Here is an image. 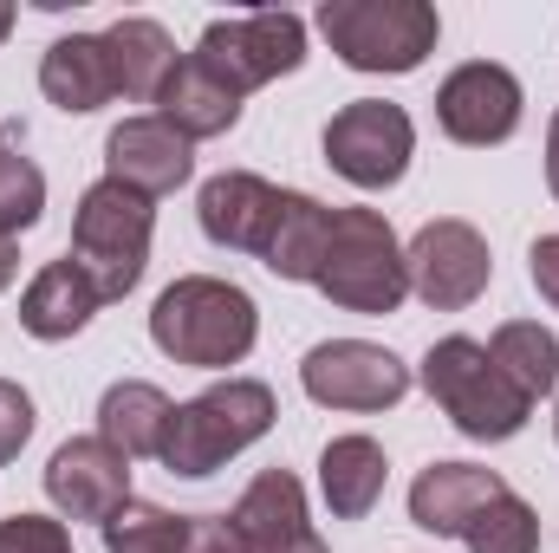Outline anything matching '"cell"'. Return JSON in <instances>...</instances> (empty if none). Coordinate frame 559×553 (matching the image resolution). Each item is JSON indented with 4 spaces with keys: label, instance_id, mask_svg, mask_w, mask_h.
<instances>
[{
    "label": "cell",
    "instance_id": "cell-15",
    "mask_svg": "<svg viewBox=\"0 0 559 553\" xmlns=\"http://www.w3.org/2000/svg\"><path fill=\"white\" fill-rule=\"evenodd\" d=\"M202 235L215 248H241V255H261L267 248V228H274L280 189L254 169H228V176H209L202 183Z\"/></svg>",
    "mask_w": 559,
    "mask_h": 553
},
{
    "label": "cell",
    "instance_id": "cell-18",
    "mask_svg": "<svg viewBox=\"0 0 559 553\" xmlns=\"http://www.w3.org/2000/svg\"><path fill=\"white\" fill-rule=\"evenodd\" d=\"M39 92H46L59 111H72V118L111 105V98H118V79H111L105 33H98V39H92V33H66V39H52L46 59H39Z\"/></svg>",
    "mask_w": 559,
    "mask_h": 553
},
{
    "label": "cell",
    "instance_id": "cell-6",
    "mask_svg": "<svg viewBox=\"0 0 559 553\" xmlns=\"http://www.w3.org/2000/svg\"><path fill=\"white\" fill-rule=\"evenodd\" d=\"M319 33L352 72H417L436 52V7L429 0H325Z\"/></svg>",
    "mask_w": 559,
    "mask_h": 553
},
{
    "label": "cell",
    "instance_id": "cell-34",
    "mask_svg": "<svg viewBox=\"0 0 559 553\" xmlns=\"http://www.w3.org/2000/svg\"><path fill=\"white\" fill-rule=\"evenodd\" d=\"M7 33H13V7L0 0V39H7Z\"/></svg>",
    "mask_w": 559,
    "mask_h": 553
},
{
    "label": "cell",
    "instance_id": "cell-33",
    "mask_svg": "<svg viewBox=\"0 0 559 553\" xmlns=\"http://www.w3.org/2000/svg\"><path fill=\"white\" fill-rule=\"evenodd\" d=\"M547 189L559 196V111H554V131H547Z\"/></svg>",
    "mask_w": 559,
    "mask_h": 553
},
{
    "label": "cell",
    "instance_id": "cell-2",
    "mask_svg": "<svg viewBox=\"0 0 559 553\" xmlns=\"http://www.w3.org/2000/svg\"><path fill=\"white\" fill-rule=\"evenodd\" d=\"M150 235H156V209L150 196L124 189V183H92L79 196V215H72V268L98 286V299H124L150 268Z\"/></svg>",
    "mask_w": 559,
    "mask_h": 553
},
{
    "label": "cell",
    "instance_id": "cell-32",
    "mask_svg": "<svg viewBox=\"0 0 559 553\" xmlns=\"http://www.w3.org/2000/svg\"><path fill=\"white\" fill-rule=\"evenodd\" d=\"M13 274H20V242H13V235H0V293L13 286Z\"/></svg>",
    "mask_w": 559,
    "mask_h": 553
},
{
    "label": "cell",
    "instance_id": "cell-7",
    "mask_svg": "<svg viewBox=\"0 0 559 553\" xmlns=\"http://www.w3.org/2000/svg\"><path fill=\"white\" fill-rule=\"evenodd\" d=\"M195 59H202L222 85H235V92L248 98L254 85H267V79H280V72H299V59H306V26H299L293 13L215 20V26L202 33Z\"/></svg>",
    "mask_w": 559,
    "mask_h": 553
},
{
    "label": "cell",
    "instance_id": "cell-36",
    "mask_svg": "<svg viewBox=\"0 0 559 553\" xmlns=\"http://www.w3.org/2000/svg\"><path fill=\"white\" fill-rule=\"evenodd\" d=\"M554 430H559V416H554Z\"/></svg>",
    "mask_w": 559,
    "mask_h": 553
},
{
    "label": "cell",
    "instance_id": "cell-16",
    "mask_svg": "<svg viewBox=\"0 0 559 553\" xmlns=\"http://www.w3.org/2000/svg\"><path fill=\"white\" fill-rule=\"evenodd\" d=\"M150 105H156V118H163L176 138H189V143L222 138V131H235V125H241V92H235V85H222L195 52L169 66V79H163V92H156Z\"/></svg>",
    "mask_w": 559,
    "mask_h": 553
},
{
    "label": "cell",
    "instance_id": "cell-9",
    "mask_svg": "<svg viewBox=\"0 0 559 553\" xmlns=\"http://www.w3.org/2000/svg\"><path fill=\"white\" fill-rule=\"evenodd\" d=\"M411 150H417L411 111L384 98H358L325 125V163L358 189H391L411 169Z\"/></svg>",
    "mask_w": 559,
    "mask_h": 553
},
{
    "label": "cell",
    "instance_id": "cell-35",
    "mask_svg": "<svg viewBox=\"0 0 559 553\" xmlns=\"http://www.w3.org/2000/svg\"><path fill=\"white\" fill-rule=\"evenodd\" d=\"M0 150H7V138H0Z\"/></svg>",
    "mask_w": 559,
    "mask_h": 553
},
{
    "label": "cell",
    "instance_id": "cell-4",
    "mask_svg": "<svg viewBox=\"0 0 559 553\" xmlns=\"http://www.w3.org/2000/svg\"><path fill=\"white\" fill-rule=\"evenodd\" d=\"M423 391L449 411V423L462 430V436H475V443H508V436H521V423H527V398L508 385V372L488 358V345H475V339H436L429 345V358H423Z\"/></svg>",
    "mask_w": 559,
    "mask_h": 553
},
{
    "label": "cell",
    "instance_id": "cell-23",
    "mask_svg": "<svg viewBox=\"0 0 559 553\" xmlns=\"http://www.w3.org/2000/svg\"><path fill=\"white\" fill-rule=\"evenodd\" d=\"M105 52H111V79H118L124 98H156L169 66H176V46L156 20H118L105 33Z\"/></svg>",
    "mask_w": 559,
    "mask_h": 553
},
{
    "label": "cell",
    "instance_id": "cell-1",
    "mask_svg": "<svg viewBox=\"0 0 559 553\" xmlns=\"http://www.w3.org/2000/svg\"><path fill=\"white\" fill-rule=\"evenodd\" d=\"M150 339L176 358V365H195V372H222V365H241L261 339V313L254 299L235 286V280L215 274H189L176 280L156 313H150Z\"/></svg>",
    "mask_w": 559,
    "mask_h": 553
},
{
    "label": "cell",
    "instance_id": "cell-20",
    "mask_svg": "<svg viewBox=\"0 0 559 553\" xmlns=\"http://www.w3.org/2000/svg\"><path fill=\"white\" fill-rule=\"evenodd\" d=\"M325 248H332V209H319V202L299 196V189H280V209H274V228H267L261 261H267L280 280H319Z\"/></svg>",
    "mask_w": 559,
    "mask_h": 553
},
{
    "label": "cell",
    "instance_id": "cell-5",
    "mask_svg": "<svg viewBox=\"0 0 559 553\" xmlns=\"http://www.w3.org/2000/svg\"><path fill=\"white\" fill-rule=\"evenodd\" d=\"M312 286L345 313H397L404 293H411V268H404V248H397L391 222L378 209H338L325 268H319Z\"/></svg>",
    "mask_w": 559,
    "mask_h": 553
},
{
    "label": "cell",
    "instance_id": "cell-24",
    "mask_svg": "<svg viewBox=\"0 0 559 553\" xmlns=\"http://www.w3.org/2000/svg\"><path fill=\"white\" fill-rule=\"evenodd\" d=\"M488 358L508 372V385L534 404V398H547L559 385V339L547 326H534V319H508L495 339H488Z\"/></svg>",
    "mask_w": 559,
    "mask_h": 553
},
{
    "label": "cell",
    "instance_id": "cell-11",
    "mask_svg": "<svg viewBox=\"0 0 559 553\" xmlns=\"http://www.w3.org/2000/svg\"><path fill=\"white\" fill-rule=\"evenodd\" d=\"M436 125L468 150H488V143H508L521 131V79L495 59H468L442 79L436 92Z\"/></svg>",
    "mask_w": 559,
    "mask_h": 553
},
{
    "label": "cell",
    "instance_id": "cell-26",
    "mask_svg": "<svg viewBox=\"0 0 559 553\" xmlns=\"http://www.w3.org/2000/svg\"><path fill=\"white\" fill-rule=\"evenodd\" d=\"M468 553H540V521H534V508L508 489L501 502H488L475 521H468Z\"/></svg>",
    "mask_w": 559,
    "mask_h": 553
},
{
    "label": "cell",
    "instance_id": "cell-21",
    "mask_svg": "<svg viewBox=\"0 0 559 553\" xmlns=\"http://www.w3.org/2000/svg\"><path fill=\"white\" fill-rule=\"evenodd\" d=\"M319 489H325V508L338 521L371 515L378 495H384V449L371 436H332L325 456H319Z\"/></svg>",
    "mask_w": 559,
    "mask_h": 553
},
{
    "label": "cell",
    "instance_id": "cell-27",
    "mask_svg": "<svg viewBox=\"0 0 559 553\" xmlns=\"http://www.w3.org/2000/svg\"><path fill=\"white\" fill-rule=\"evenodd\" d=\"M39 209H46V176H39L20 150H0V235L33 228Z\"/></svg>",
    "mask_w": 559,
    "mask_h": 553
},
{
    "label": "cell",
    "instance_id": "cell-22",
    "mask_svg": "<svg viewBox=\"0 0 559 553\" xmlns=\"http://www.w3.org/2000/svg\"><path fill=\"white\" fill-rule=\"evenodd\" d=\"M169 416H176V404H169L156 385L124 378V385H111L105 404H98V436H105L111 449H124V456H163Z\"/></svg>",
    "mask_w": 559,
    "mask_h": 553
},
{
    "label": "cell",
    "instance_id": "cell-29",
    "mask_svg": "<svg viewBox=\"0 0 559 553\" xmlns=\"http://www.w3.org/2000/svg\"><path fill=\"white\" fill-rule=\"evenodd\" d=\"M26 436H33V398L13 378H0V469L26 449Z\"/></svg>",
    "mask_w": 559,
    "mask_h": 553
},
{
    "label": "cell",
    "instance_id": "cell-19",
    "mask_svg": "<svg viewBox=\"0 0 559 553\" xmlns=\"http://www.w3.org/2000/svg\"><path fill=\"white\" fill-rule=\"evenodd\" d=\"M98 306H105L98 286L79 274L72 261H46L39 274L26 280V293H20V326H26L33 339L59 345V339H72V332H85Z\"/></svg>",
    "mask_w": 559,
    "mask_h": 553
},
{
    "label": "cell",
    "instance_id": "cell-8",
    "mask_svg": "<svg viewBox=\"0 0 559 553\" xmlns=\"http://www.w3.org/2000/svg\"><path fill=\"white\" fill-rule=\"evenodd\" d=\"M299 385L312 404H332V411H391L411 391V372L397 352H384L371 339H325L306 352Z\"/></svg>",
    "mask_w": 559,
    "mask_h": 553
},
{
    "label": "cell",
    "instance_id": "cell-28",
    "mask_svg": "<svg viewBox=\"0 0 559 553\" xmlns=\"http://www.w3.org/2000/svg\"><path fill=\"white\" fill-rule=\"evenodd\" d=\"M0 553H72V534H66V521L13 515V521H0Z\"/></svg>",
    "mask_w": 559,
    "mask_h": 553
},
{
    "label": "cell",
    "instance_id": "cell-14",
    "mask_svg": "<svg viewBox=\"0 0 559 553\" xmlns=\"http://www.w3.org/2000/svg\"><path fill=\"white\" fill-rule=\"evenodd\" d=\"M105 169H111V183H124V189H138V196H169V189H182L189 183V169H195V143L176 138L163 118H124L111 138H105Z\"/></svg>",
    "mask_w": 559,
    "mask_h": 553
},
{
    "label": "cell",
    "instance_id": "cell-3",
    "mask_svg": "<svg viewBox=\"0 0 559 553\" xmlns=\"http://www.w3.org/2000/svg\"><path fill=\"white\" fill-rule=\"evenodd\" d=\"M274 391L261 378H228L209 385L202 398L176 404L169 436H163V469L169 475H215L228 456H241L248 443H261L274 430Z\"/></svg>",
    "mask_w": 559,
    "mask_h": 553
},
{
    "label": "cell",
    "instance_id": "cell-31",
    "mask_svg": "<svg viewBox=\"0 0 559 553\" xmlns=\"http://www.w3.org/2000/svg\"><path fill=\"white\" fill-rule=\"evenodd\" d=\"M527 261H534V286H540V299L559 313V235H540Z\"/></svg>",
    "mask_w": 559,
    "mask_h": 553
},
{
    "label": "cell",
    "instance_id": "cell-30",
    "mask_svg": "<svg viewBox=\"0 0 559 553\" xmlns=\"http://www.w3.org/2000/svg\"><path fill=\"white\" fill-rule=\"evenodd\" d=\"M182 553H241V541H235V528H228L222 515H189Z\"/></svg>",
    "mask_w": 559,
    "mask_h": 553
},
{
    "label": "cell",
    "instance_id": "cell-10",
    "mask_svg": "<svg viewBox=\"0 0 559 553\" xmlns=\"http://www.w3.org/2000/svg\"><path fill=\"white\" fill-rule=\"evenodd\" d=\"M404 268H411V293H417L423 306H436V313L475 306V299L488 293V274H495L481 228H468V222H455V215L423 222L417 242L404 248Z\"/></svg>",
    "mask_w": 559,
    "mask_h": 553
},
{
    "label": "cell",
    "instance_id": "cell-13",
    "mask_svg": "<svg viewBox=\"0 0 559 553\" xmlns=\"http://www.w3.org/2000/svg\"><path fill=\"white\" fill-rule=\"evenodd\" d=\"M241 553H325L319 528L306 521V489L286 475V469H267L248 482V495L235 502L228 515Z\"/></svg>",
    "mask_w": 559,
    "mask_h": 553
},
{
    "label": "cell",
    "instance_id": "cell-25",
    "mask_svg": "<svg viewBox=\"0 0 559 553\" xmlns=\"http://www.w3.org/2000/svg\"><path fill=\"white\" fill-rule=\"evenodd\" d=\"M189 541V515L150 508V502H124L105 521V553H182Z\"/></svg>",
    "mask_w": 559,
    "mask_h": 553
},
{
    "label": "cell",
    "instance_id": "cell-12",
    "mask_svg": "<svg viewBox=\"0 0 559 553\" xmlns=\"http://www.w3.org/2000/svg\"><path fill=\"white\" fill-rule=\"evenodd\" d=\"M46 495L66 521H111L131 502V456L111 449L105 436H72L46 462Z\"/></svg>",
    "mask_w": 559,
    "mask_h": 553
},
{
    "label": "cell",
    "instance_id": "cell-17",
    "mask_svg": "<svg viewBox=\"0 0 559 553\" xmlns=\"http://www.w3.org/2000/svg\"><path fill=\"white\" fill-rule=\"evenodd\" d=\"M508 482L495 469H475V462H429L417 482H411V521L423 534H468V521L501 502Z\"/></svg>",
    "mask_w": 559,
    "mask_h": 553
}]
</instances>
